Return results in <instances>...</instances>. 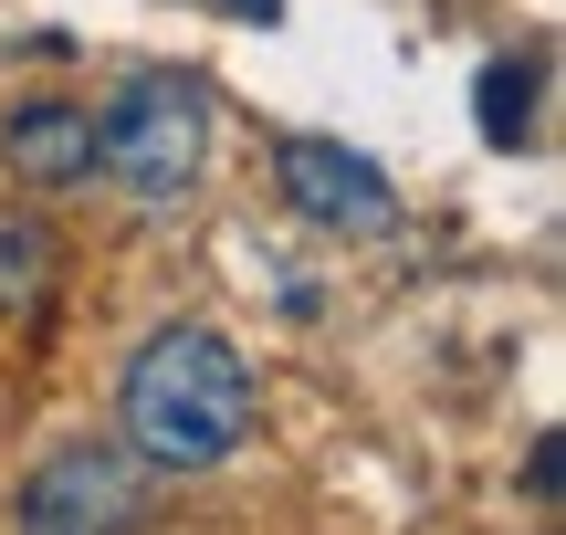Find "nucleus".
<instances>
[{"label":"nucleus","mask_w":566,"mask_h":535,"mask_svg":"<svg viewBox=\"0 0 566 535\" xmlns=\"http://www.w3.org/2000/svg\"><path fill=\"white\" fill-rule=\"evenodd\" d=\"M252 357L221 326H158L126 368V452L147 473H221L252 441Z\"/></svg>","instance_id":"obj_1"},{"label":"nucleus","mask_w":566,"mask_h":535,"mask_svg":"<svg viewBox=\"0 0 566 535\" xmlns=\"http://www.w3.org/2000/svg\"><path fill=\"white\" fill-rule=\"evenodd\" d=\"M200 158H210V95H200L189 74H137V84L105 95V116H95V168L126 189V200H147V210L189 200Z\"/></svg>","instance_id":"obj_2"},{"label":"nucleus","mask_w":566,"mask_h":535,"mask_svg":"<svg viewBox=\"0 0 566 535\" xmlns=\"http://www.w3.org/2000/svg\"><path fill=\"white\" fill-rule=\"evenodd\" d=\"M147 515H158V483L126 441H63L11 494L21 535H147Z\"/></svg>","instance_id":"obj_3"},{"label":"nucleus","mask_w":566,"mask_h":535,"mask_svg":"<svg viewBox=\"0 0 566 535\" xmlns=\"http://www.w3.org/2000/svg\"><path fill=\"white\" fill-rule=\"evenodd\" d=\"M273 189L294 200V221L346 231V242H378L399 221V189H388L378 158H357L346 137H283L273 147Z\"/></svg>","instance_id":"obj_4"},{"label":"nucleus","mask_w":566,"mask_h":535,"mask_svg":"<svg viewBox=\"0 0 566 535\" xmlns=\"http://www.w3.org/2000/svg\"><path fill=\"white\" fill-rule=\"evenodd\" d=\"M0 158H11V179H32V189H84V179H95V116L63 105V95H42V105L11 116Z\"/></svg>","instance_id":"obj_5"},{"label":"nucleus","mask_w":566,"mask_h":535,"mask_svg":"<svg viewBox=\"0 0 566 535\" xmlns=\"http://www.w3.org/2000/svg\"><path fill=\"white\" fill-rule=\"evenodd\" d=\"M53 273H63V242L42 210H0V315H42L53 305Z\"/></svg>","instance_id":"obj_6"},{"label":"nucleus","mask_w":566,"mask_h":535,"mask_svg":"<svg viewBox=\"0 0 566 535\" xmlns=\"http://www.w3.org/2000/svg\"><path fill=\"white\" fill-rule=\"evenodd\" d=\"M472 105H483V137L493 147H525L535 137V63H483Z\"/></svg>","instance_id":"obj_7"},{"label":"nucleus","mask_w":566,"mask_h":535,"mask_svg":"<svg viewBox=\"0 0 566 535\" xmlns=\"http://www.w3.org/2000/svg\"><path fill=\"white\" fill-rule=\"evenodd\" d=\"M525 494L556 504V441H535V452H525Z\"/></svg>","instance_id":"obj_8"},{"label":"nucleus","mask_w":566,"mask_h":535,"mask_svg":"<svg viewBox=\"0 0 566 535\" xmlns=\"http://www.w3.org/2000/svg\"><path fill=\"white\" fill-rule=\"evenodd\" d=\"M221 11H231V21H273L283 0H221Z\"/></svg>","instance_id":"obj_9"}]
</instances>
